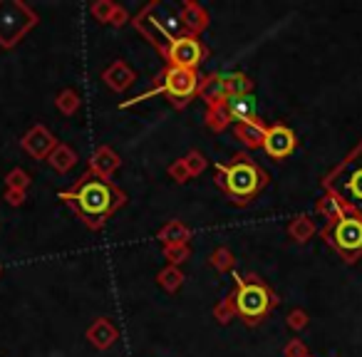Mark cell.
<instances>
[{
    "instance_id": "6da1fadb",
    "label": "cell",
    "mask_w": 362,
    "mask_h": 357,
    "mask_svg": "<svg viewBox=\"0 0 362 357\" xmlns=\"http://www.w3.org/2000/svg\"><path fill=\"white\" fill-rule=\"evenodd\" d=\"M60 199L70 204L82 216V221L92 228L102 226L124 204V194L117 187H112L107 179L95 174H87L85 179H80L70 192H62Z\"/></svg>"
},
{
    "instance_id": "7a4b0ae2",
    "label": "cell",
    "mask_w": 362,
    "mask_h": 357,
    "mask_svg": "<svg viewBox=\"0 0 362 357\" xmlns=\"http://www.w3.org/2000/svg\"><path fill=\"white\" fill-rule=\"evenodd\" d=\"M322 189L342 213L362 218V141L322 179Z\"/></svg>"
},
{
    "instance_id": "3957f363",
    "label": "cell",
    "mask_w": 362,
    "mask_h": 357,
    "mask_svg": "<svg viewBox=\"0 0 362 357\" xmlns=\"http://www.w3.org/2000/svg\"><path fill=\"white\" fill-rule=\"evenodd\" d=\"M218 187L233 201H248L266 187V171L248 156H236L233 164H216Z\"/></svg>"
},
{
    "instance_id": "277c9868",
    "label": "cell",
    "mask_w": 362,
    "mask_h": 357,
    "mask_svg": "<svg viewBox=\"0 0 362 357\" xmlns=\"http://www.w3.org/2000/svg\"><path fill=\"white\" fill-rule=\"evenodd\" d=\"M276 305V295L271 293V288L263 281L253 276L236 278V293H233V308L241 315L243 322L256 325L263 317L271 312V308Z\"/></svg>"
},
{
    "instance_id": "5b68a950",
    "label": "cell",
    "mask_w": 362,
    "mask_h": 357,
    "mask_svg": "<svg viewBox=\"0 0 362 357\" xmlns=\"http://www.w3.org/2000/svg\"><path fill=\"white\" fill-rule=\"evenodd\" d=\"M322 238L335 248V253L352 263L362 253V218L340 211L335 218H330L327 228L322 231Z\"/></svg>"
},
{
    "instance_id": "8992f818",
    "label": "cell",
    "mask_w": 362,
    "mask_h": 357,
    "mask_svg": "<svg viewBox=\"0 0 362 357\" xmlns=\"http://www.w3.org/2000/svg\"><path fill=\"white\" fill-rule=\"evenodd\" d=\"M209 127L211 129H223L228 122H236V124H246V122L258 119V105L256 97L248 92V95H228L223 100H218L216 105L209 107Z\"/></svg>"
},
{
    "instance_id": "52a82bcc",
    "label": "cell",
    "mask_w": 362,
    "mask_h": 357,
    "mask_svg": "<svg viewBox=\"0 0 362 357\" xmlns=\"http://www.w3.org/2000/svg\"><path fill=\"white\" fill-rule=\"evenodd\" d=\"M199 75L194 70H181V67H166L164 77H161V82L154 87V90H149L146 95H139L134 102H141V100H149V97L154 95H166L171 97V100L176 102H187L192 100V97L199 95Z\"/></svg>"
},
{
    "instance_id": "ba28073f",
    "label": "cell",
    "mask_w": 362,
    "mask_h": 357,
    "mask_svg": "<svg viewBox=\"0 0 362 357\" xmlns=\"http://www.w3.org/2000/svg\"><path fill=\"white\" fill-rule=\"evenodd\" d=\"M251 80L246 75H211L199 82V95L209 107L228 95H248Z\"/></svg>"
},
{
    "instance_id": "9c48e42d",
    "label": "cell",
    "mask_w": 362,
    "mask_h": 357,
    "mask_svg": "<svg viewBox=\"0 0 362 357\" xmlns=\"http://www.w3.org/2000/svg\"><path fill=\"white\" fill-rule=\"evenodd\" d=\"M164 55L169 60V67H181V70L197 72V67L206 57V50H204V45L194 35H179L169 42Z\"/></svg>"
},
{
    "instance_id": "30bf717a",
    "label": "cell",
    "mask_w": 362,
    "mask_h": 357,
    "mask_svg": "<svg viewBox=\"0 0 362 357\" xmlns=\"http://www.w3.org/2000/svg\"><path fill=\"white\" fill-rule=\"evenodd\" d=\"M296 149V134L286 124H271L263 136V151L271 159H286Z\"/></svg>"
},
{
    "instance_id": "8fae6325",
    "label": "cell",
    "mask_w": 362,
    "mask_h": 357,
    "mask_svg": "<svg viewBox=\"0 0 362 357\" xmlns=\"http://www.w3.org/2000/svg\"><path fill=\"white\" fill-rule=\"evenodd\" d=\"M268 127L261 119L256 122H246V124H236V136L248 146V149H258L263 146V136H266Z\"/></svg>"
}]
</instances>
